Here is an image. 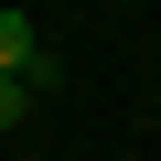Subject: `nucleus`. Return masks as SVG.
Here are the masks:
<instances>
[{"instance_id":"2","label":"nucleus","mask_w":161,"mask_h":161,"mask_svg":"<svg viewBox=\"0 0 161 161\" xmlns=\"http://www.w3.org/2000/svg\"><path fill=\"white\" fill-rule=\"evenodd\" d=\"M32 118V86H22V75H0V129H22Z\"/></svg>"},{"instance_id":"1","label":"nucleus","mask_w":161,"mask_h":161,"mask_svg":"<svg viewBox=\"0 0 161 161\" xmlns=\"http://www.w3.org/2000/svg\"><path fill=\"white\" fill-rule=\"evenodd\" d=\"M0 75L43 86V43H32V11H0Z\"/></svg>"}]
</instances>
